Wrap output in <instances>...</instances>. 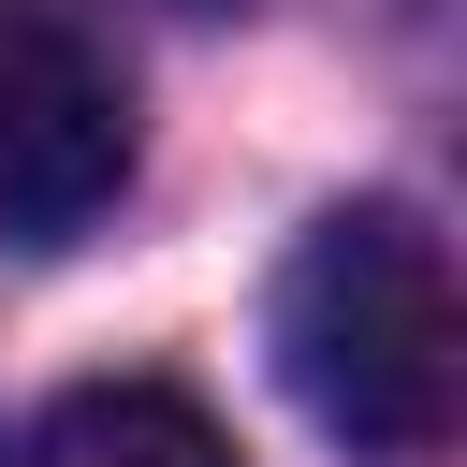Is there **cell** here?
I'll use <instances>...</instances> for the list:
<instances>
[{
	"mask_svg": "<svg viewBox=\"0 0 467 467\" xmlns=\"http://www.w3.org/2000/svg\"><path fill=\"white\" fill-rule=\"evenodd\" d=\"M277 365L321 438L423 452L452 423V263L409 204H336L277 277Z\"/></svg>",
	"mask_w": 467,
	"mask_h": 467,
	"instance_id": "cell-1",
	"label": "cell"
},
{
	"mask_svg": "<svg viewBox=\"0 0 467 467\" xmlns=\"http://www.w3.org/2000/svg\"><path fill=\"white\" fill-rule=\"evenodd\" d=\"M131 190V102L102 44L44 0H0V248H58Z\"/></svg>",
	"mask_w": 467,
	"mask_h": 467,
	"instance_id": "cell-2",
	"label": "cell"
},
{
	"mask_svg": "<svg viewBox=\"0 0 467 467\" xmlns=\"http://www.w3.org/2000/svg\"><path fill=\"white\" fill-rule=\"evenodd\" d=\"M15 467H248V452H234L219 409L175 394V379H73V394L29 423Z\"/></svg>",
	"mask_w": 467,
	"mask_h": 467,
	"instance_id": "cell-3",
	"label": "cell"
},
{
	"mask_svg": "<svg viewBox=\"0 0 467 467\" xmlns=\"http://www.w3.org/2000/svg\"><path fill=\"white\" fill-rule=\"evenodd\" d=\"M190 15H219V0H190Z\"/></svg>",
	"mask_w": 467,
	"mask_h": 467,
	"instance_id": "cell-4",
	"label": "cell"
}]
</instances>
